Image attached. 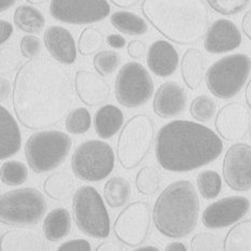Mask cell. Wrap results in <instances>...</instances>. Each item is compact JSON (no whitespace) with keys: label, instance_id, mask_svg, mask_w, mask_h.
<instances>
[{"label":"cell","instance_id":"30","mask_svg":"<svg viewBox=\"0 0 251 251\" xmlns=\"http://www.w3.org/2000/svg\"><path fill=\"white\" fill-rule=\"evenodd\" d=\"M110 21L114 28L129 36H141L148 31L147 22L139 15L128 11L114 12Z\"/></svg>","mask_w":251,"mask_h":251},{"label":"cell","instance_id":"19","mask_svg":"<svg viewBox=\"0 0 251 251\" xmlns=\"http://www.w3.org/2000/svg\"><path fill=\"white\" fill-rule=\"evenodd\" d=\"M188 96L184 89L176 82L168 81L156 91L153 100V111L163 119H171L184 111Z\"/></svg>","mask_w":251,"mask_h":251},{"label":"cell","instance_id":"34","mask_svg":"<svg viewBox=\"0 0 251 251\" xmlns=\"http://www.w3.org/2000/svg\"><path fill=\"white\" fill-rule=\"evenodd\" d=\"M1 181L7 185H21L28 178V168L23 162L8 161L1 165Z\"/></svg>","mask_w":251,"mask_h":251},{"label":"cell","instance_id":"47","mask_svg":"<svg viewBox=\"0 0 251 251\" xmlns=\"http://www.w3.org/2000/svg\"><path fill=\"white\" fill-rule=\"evenodd\" d=\"M97 251H122L124 248L122 247V245L114 242V241H107L101 243L100 246L96 248Z\"/></svg>","mask_w":251,"mask_h":251},{"label":"cell","instance_id":"42","mask_svg":"<svg viewBox=\"0 0 251 251\" xmlns=\"http://www.w3.org/2000/svg\"><path fill=\"white\" fill-rule=\"evenodd\" d=\"M21 52L24 57L34 58L39 55L42 50L41 40L35 36H25L21 40Z\"/></svg>","mask_w":251,"mask_h":251},{"label":"cell","instance_id":"16","mask_svg":"<svg viewBox=\"0 0 251 251\" xmlns=\"http://www.w3.org/2000/svg\"><path fill=\"white\" fill-rule=\"evenodd\" d=\"M250 112L248 107L239 101L223 106L216 117V128L221 137L235 141L246 136L250 127Z\"/></svg>","mask_w":251,"mask_h":251},{"label":"cell","instance_id":"20","mask_svg":"<svg viewBox=\"0 0 251 251\" xmlns=\"http://www.w3.org/2000/svg\"><path fill=\"white\" fill-rule=\"evenodd\" d=\"M45 46L58 63L72 65L77 59V47L74 36L65 27H49L45 32Z\"/></svg>","mask_w":251,"mask_h":251},{"label":"cell","instance_id":"40","mask_svg":"<svg viewBox=\"0 0 251 251\" xmlns=\"http://www.w3.org/2000/svg\"><path fill=\"white\" fill-rule=\"evenodd\" d=\"M210 8L222 15H234L248 7L250 0H207Z\"/></svg>","mask_w":251,"mask_h":251},{"label":"cell","instance_id":"29","mask_svg":"<svg viewBox=\"0 0 251 251\" xmlns=\"http://www.w3.org/2000/svg\"><path fill=\"white\" fill-rule=\"evenodd\" d=\"M132 184L124 177H112L108 180L103 188V195L106 201L112 208L122 207L129 201L132 196Z\"/></svg>","mask_w":251,"mask_h":251},{"label":"cell","instance_id":"48","mask_svg":"<svg viewBox=\"0 0 251 251\" xmlns=\"http://www.w3.org/2000/svg\"><path fill=\"white\" fill-rule=\"evenodd\" d=\"M12 90V86H11V82L9 79H5L1 77V81H0V97H1V100H7L10 96V93Z\"/></svg>","mask_w":251,"mask_h":251},{"label":"cell","instance_id":"22","mask_svg":"<svg viewBox=\"0 0 251 251\" xmlns=\"http://www.w3.org/2000/svg\"><path fill=\"white\" fill-rule=\"evenodd\" d=\"M1 251H45L48 246L40 234L29 228H15L5 232L0 239Z\"/></svg>","mask_w":251,"mask_h":251},{"label":"cell","instance_id":"23","mask_svg":"<svg viewBox=\"0 0 251 251\" xmlns=\"http://www.w3.org/2000/svg\"><path fill=\"white\" fill-rule=\"evenodd\" d=\"M0 127H1V146L0 159L5 160L15 155L21 149L22 137L19 124L13 116L3 106L0 107Z\"/></svg>","mask_w":251,"mask_h":251},{"label":"cell","instance_id":"6","mask_svg":"<svg viewBox=\"0 0 251 251\" xmlns=\"http://www.w3.org/2000/svg\"><path fill=\"white\" fill-rule=\"evenodd\" d=\"M154 134L153 120L146 114H137L124 124L117 145L118 159L124 169H133L143 163L153 145Z\"/></svg>","mask_w":251,"mask_h":251},{"label":"cell","instance_id":"25","mask_svg":"<svg viewBox=\"0 0 251 251\" xmlns=\"http://www.w3.org/2000/svg\"><path fill=\"white\" fill-rule=\"evenodd\" d=\"M95 130L102 139L113 137L124 123V114L121 109L113 105L102 106L95 113Z\"/></svg>","mask_w":251,"mask_h":251},{"label":"cell","instance_id":"37","mask_svg":"<svg viewBox=\"0 0 251 251\" xmlns=\"http://www.w3.org/2000/svg\"><path fill=\"white\" fill-rule=\"evenodd\" d=\"M91 124L92 118L90 111L85 108H77L67 116L65 127L69 133L81 135L85 134L91 128Z\"/></svg>","mask_w":251,"mask_h":251},{"label":"cell","instance_id":"51","mask_svg":"<svg viewBox=\"0 0 251 251\" xmlns=\"http://www.w3.org/2000/svg\"><path fill=\"white\" fill-rule=\"evenodd\" d=\"M165 249L167 251H187L188 250V248L185 247V245L183 243H180V242H175V243L168 244Z\"/></svg>","mask_w":251,"mask_h":251},{"label":"cell","instance_id":"21","mask_svg":"<svg viewBox=\"0 0 251 251\" xmlns=\"http://www.w3.org/2000/svg\"><path fill=\"white\" fill-rule=\"evenodd\" d=\"M147 64L154 75L159 77H169L178 68V52L172 43L165 40H157L149 48Z\"/></svg>","mask_w":251,"mask_h":251},{"label":"cell","instance_id":"46","mask_svg":"<svg viewBox=\"0 0 251 251\" xmlns=\"http://www.w3.org/2000/svg\"><path fill=\"white\" fill-rule=\"evenodd\" d=\"M107 43L108 46H110L114 49H122L126 45V41H125L124 37H122L121 35H109L107 37Z\"/></svg>","mask_w":251,"mask_h":251},{"label":"cell","instance_id":"50","mask_svg":"<svg viewBox=\"0 0 251 251\" xmlns=\"http://www.w3.org/2000/svg\"><path fill=\"white\" fill-rule=\"evenodd\" d=\"M110 1L119 8L126 9V8L134 7V5L137 4L140 0H110Z\"/></svg>","mask_w":251,"mask_h":251},{"label":"cell","instance_id":"49","mask_svg":"<svg viewBox=\"0 0 251 251\" xmlns=\"http://www.w3.org/2000/svg\"><path fill=\"white\" fill-rule=\"evenodd\" d=\"M242 28L244 34L246 35L249 40H251V10L244 15L243 18V23H242Z\"/></svg>","mask_w":251,"mask_h":251},{"label":"cell","instance_id":"2","mask_svg":"<svg viewBox=\"0 0 251 251\" xmlns=\"http://www.w3.org/2000/svg\"><path fill=\"white\" fill-rule=\"evenodd\" d=\"M222 151L223 143L219 136L193 121L175 120L157 133L156 159L169 172L195 171L216 161Z\"/></svg>","mask_w":251,"mask_h":251},{"label":"cell","instance_id":"9","mask_svg":"<svg viewBox=\"0 0 251 251\" xmlns=\"http://www.w3.org/2000/svg\"><path fill=\"white\" fill-rule=\"evenodd\" d=\"M73 214L81 232L95 238L110 234V217L98 191L91 185H81L73 200Z\"/></svg>","mask_w":251,"mask_h":251},{"label":"cell","instance_id":"35","mask_svg":"<svg viewBox=\"0 0 251 251\" xmlns=\"http://www.w3.org/2000/svg\"><path fill=\"white\" fill-rule=\"evenodd\" d=\"M103 47V36L101 32L93 28L87 27L81 32L79 41H78V51L81 55L90 56L98 52Z\"/></svg>","mask_w":251,"mask_h":251},{"label":"cell","instance_id":"17","mask_svg":"<svg viewBox=\"0 0 251 251\" xmlns=\"http://www.w3.org/2000/svg\"><path fill=\"white\" fill-rule=\"evenodd\" d=\"M242 34L232 21L220 19L211 24L205 37V50L212 54H222L235 50L242 45Z\"/></svg>","mask_w":251,"mask_h":251},{"label":"cell","instance_id":"8","mask_svg":"<svg viewBox=\"0 0 251 251\" xmlns=\"http://www.w3.org/2000/svg\"><path fill=\"white\" fill-rule=\"evenodd\" d=\"M48 210V203L39 190L22 188L8 191L0 199V220L7 226H34Z\"/></svg>","mask_w":251,"mask_h":251},{"label":"cell","instance_id":"10","mask_svg":"<svg viewBox=\"0 0 251 251\" xmlns=\"http://www.w3.org/2000/svg\"><path fill=\"white\" fill-rule=\"evenodd\" d=\"M75 177L83 181L95 182L107 178L114 168L112 147L101 140H87L81 144L72 157Z\"/></svg>","mask_w":251,"mask_h":251},{"label":"cell","instance_id":"36","mask_svg":"<svg viewBox=\"0 0 251 251\" xmlns=\"http://www.w3.org/2000/svg\"><path fill=\"white\" fill-rule=\"evenodd\" d=\"M217 112V102L207 95L198 96L192 100L190 106V113L200 122H207L214 118Z\"/></svg>","mask_w":251,"mask_h":251},{"label":"cell","instance_id":"3","mask_svg":"<svg viewBox=\"0 0 251 251\" xmlns=\"http://www.w3.org/2000/svg\"><path fill=\"white\" fill-rule=\"evenodd\" d=\"M141 12L166 39L195 45L209 29L210 14L204 0H144Z\"/></svg>","mask_w":251,"mask_h":251},{"label":"cell","instance_id":"53","mask_svg":"<svg viewBox=\"0 0 251 251\" xmlns=\"http://www.w3.org/2000/svg\"><path fill=\"white\" fill-rule=\"evenodd\" d=\"M245 97H246V101H247L248 107L251 109V80L247 84L246 92H245Z\"/></svg>","mask_w":251,"mask_h":251},{"label":"cell","instance_id":"38","mask_svg":"<svg viewBox=\"0 0 251 251\" xmlns=\"http://www.w3.org/2000/svg\"><path fill=\"white\" fill-rule=\"evenodd\" d=\"M93 63L98 74L109 75L118 69L119 65L121 64V56L114 51H101L96 54Z\"/></svg>","mask_w":251,"mask_h":251},{"label":"cell","instance_id":"54","mask_svg":"<svg viewBox=\"0 0 251 251\" xmlns=\"http://www.w3.org/2000/svg\"><path fill=\"white\" fill-rule=\"evenodd\" d=\"M136 251H159L160 249L154 246H145V247H136Z\"/></svg>","mask_w":251,"mask_h":251},{"label":"cell","instance_id":"27","mask_svg":"<svg viewBox=\"0 0 251 251\" xmlns=\"http://www.w3.org/2000/svg\"><path fill=\"white\" fill-rule=\"evenodd\" d=\"M75 181L66 172H58L49 176L43 182V191L49 198L57 201H68L74 193Z\"/></svg>","mask_w":251,"mask_h":251},{"label":"cell","instance_id":"32","mask_svg":"<svg viewBox=\"0 0 251 251\" xmlns=\"http://www.w3.org/2000/svg\"><path fill=\"white\" fill-rule=\"evenodd\" d=\"M161 187V177L153 166L141 168L136 176V188L144 195H154Z\"/></svg>","mask_w":251,"mask_h":251},{"label":"cell","instance_id":"52","mask_svg":"<svg viewBox=\"0 0 251 251\" xmlns=\"http://www.w3.org/2000/svg\"><path fill=\"white\" fill-rule=\"evenodd\" d=\"M16 1H18V0H1V1H0V11L4 12V11L9 10Z\"/></svg>","mask_w":251,"mask_h":251},{"label":"cell","instance_id":"18","mask_svg":"<svg viewBox=\"0 0 251 251\" xmlns=\"http://www.w3.org/2000/svg\"><path fill=\"white\" fill-rule=\"evenodd\" d=\"M75 85L80 100L90 107L100 106L111 95L110 84L89 70H79L75 74Z\"/></svg>","mask_w":251,"mask_h":251},{"label":"cell","instance_id":"12","mask_svg":"<svg viewBox=\"0 0 251 251\" xmlns=\"http://www.w3.org/2000/svg\"><path fill=\"white\" fill-rule=\"evenodd\" d=\"M150 226V205L147 201H138L120 212L114 222L113 231L120 242L136 248L143 245L148 237Z\"/></svg>","mask_w":251,"mask_h":251},{"label":"cell","instance_id":"39","mask_svg":"<svg viewBox=\"0 0 251 251\" xmlns=\"http://www.w3.org/2000/svg\"><path fill=\"white\" fill-rule=\"evenodd\" d=\"M191 249L193 251H219L225 249L220 237L210 232H201L191 241Z\"/></svg>","mask_w":251,"mask_h":251},{"label":"cell","instance_id":"4","mask_svg":"<svg viewBox=\"0 0 251 251\" xmlns=\"http://www.w3.org/2000/svg\"><path fill=\"white\" fill-rule=\"evenodd\" d=\"M201 203L193 183L178 180L163 191L153 208L157 231L171 238H183L199 225Z\"/></svg>","mask_w":251,"mask_h":251},{"label":"cell","instance_id":"1","mask_svg":"<svg viewBox=\"0 0 251 251\" xmlns=\"http://www.w3.org/2000/svg\"><path fill=\"white\" fill-rule=\"evenodd\" d=\"M75 90L69 74L45 56L30 58L13 83V106L21 124L29 129L56 126L72 108Z\"/></svg>","mask_w":251,"mask_h":251},{"label":"cell","instance_id":"28","mask_svg":"<svg viewBox=\"0 0 251 251\" xmlns=\"http://www.w3.org/2000/svg\"><path fill=\"white\" fill-rule=\"evenodd\" d=\"M14 23L19 29L28 34L40 32L46 26V18L41 11L28 4L19 5L14 12Z\"/></svg>","mask_w":251,"mask_h":251},{"label":"cell","instance_id":"13","mask_svg":"<svg viewBox=\"0 0 251 251\" xmlns=\"http://www.w3.org/2000/svg\"><path fill=\"white\" fill-rule=\"evenodd\" d=\"M107 0H52L50 12L54 19L73 25L94 24L110 13Z\"/></svg>","mask_w":251,"mask_h":251},{"label":"cell","instance_id":"11","mask_svg":"<svg viewBox=\"0 0 251 251\" xmlns=\"http://www.w3.org/2000/svg\"><path fill=\"white\" fill-rule=\"evenodd\" d=\"M116 97L126 108H138L149 101L154 91L150 74L136 62L125 64L116 79Z\"/></svg>","mask_w":251,"mask_h":251},{"label":"cell","instance_id":"45","mask_svg":"<svg viewBox=\"0 0 251 251\" xmlns=\"http://www.w3.org/2000/svg\"><path fill=\"white\" fill-rule=\"evenodd\" d=\"M13 32V26L11 23H9L8 21L1 20L0 21V42L1 45L9 40V38L11 37Z\"/></svg>","mask_w":251,"mask_h":251},{"label":"cell","instance_id":"43","mask_svg":"<svg viewBox=\"0 0 251 251\" xmlns=\"http://www.w3.org/2000/svg\"><path fill=\"white\" fill-rule=\"evenodd\" d=\"M58 251H91V244L85 239H73L62 244L57 248Z\"/></svg>","mask_w":251,"mask_h":251},{"label":"cell","instance_id":"44","mask_svg":"<svg viewBox=\"0 0 251 251\" xmlns=\"http://www.w3.org/2000/svg\"><path fill=\"white\" fill-rule=\"evenodd\" d=\"M127 53L132 58H135V59L143 58L147 53L146 43L143 40L129 41V43L127 45Z\"/></svg>","mask_w":251,"mask_h":251},{"label":"cell","instance_id":"7","mask_svg":"<svg viewBox=\"0 0 251 251\" xmlns=\"http://www.w3.org/2000/svg\"><path fill=\"white\" fill-rule=\"evenodd\" d=\"M250 73V56L243 53L233 54L211 65L206 73V84L212 95L230 100L242 91Z\"/></svg>","mask_w":251,"mask_h":251},{"label":"cell","instance_id":"15","mask_svg":"<svg viewBox=\"0 0 251 251\" xmlns=\"http://www.w3.org/2000/svg\"><path fill=\"white\" fill-rule=\"evenodd\" d=\"M250 208V201L245 196H228L207 206L203 212V223L208 228L230 226L246 216Z\"/></svg>","mask_w":251,"mask_h":251},{"label":"cell","instance_id":"31","mask_svg":"<svg viewBox=\"0 0 251 251\" xmlns=\"http://www.w3.org/2000/svg\"><path fill=\"white\" fill-rule=\"evenodd\" d=\"M226 251H251V219L234 226L223 243Z\"/></svg>","mask_w":251,"mask_h":251},{"label":"cell","instance_id":"55","mask_svg":"<svg viewBox=\"0 0 251 251\" xmlns=\"http://www.w3.org/2000/svg\"><path fill=\"white\" fill-rule=\"evenodd\" d=\"M26 1L31 3V4H41V3L47 2L48 0H26Z\"/></svg>","mask_w":251,"mask_h":251},{"label":"cell","instance_id":"5","mask_svg":"<svg viewBox=\"0 0 251 251\" xmlns=\"http://www.w3.org/2000/svg\"><path fill=\"white\" fill-rule=\"evenodd\" d=\"M72 146L73 139L62 130H41L27 139L25 156L35 173H48L66 160Z\"/></svg>","mask_w":251,"mask_h":251},{"label":"cell","instance_id":"24","mask_svg":"<svg viewBox=\"0 0 251 251\" xmlns=\"http://www.w3.org/2000/svg\"><path fill=\"white\" fill-rule=\"evenodd\" d=\"M205 73V57L200 49L190 48L181 59V75L191 90L199 89Z\"/></svg>","mask_w":251,"mask_h":251},{"label":"cell","instance_id":"26","mask_svg":"<svg viewBox=\"0 0 251 251\" xmlns=\"http://www.w3.org/2000/svg\"><path fill=\"white\" fill-rule=\"evenodd\" d=\"M72 231V215L66 208H55L50 211L43 222L45 236L50 242H58Z\"/></svg>","mask_w":251,"mask_h":251},{"label":"cell","instance_id":"33","mask_svg":"<svg viewBox=\"0 0 251 251\" xmlns=\"http://www.w3.org/2000/svg\"><path fill=\"white\" fill-rule=\"evenodd\" d=\"M198 187L201 195L205 200H214L220 194L222 189V179L215 171H204L198 177Z\"/></svg>","mask_w":251,"mask_h":251},{"label":"cell","instance_id":"41","mask_svg":"<svg viewBox=\"0 0 251 251\" xmlns=\"http://www.w3.org/2000/svg\"><path fill=\"white\" fill-rule=\"evenodd\" d=\"M0 58H1V66H0V72L1 75L12 74L16 70L20 69L21 66V58L18 54V51L11 47L1 48L0 52Z\"/></svg>","mask_w":251,"mask_h":251},{"label":"cell","instance_id":"14","mask_svg":"<svg viewBox=\"0 0 251 251\" xmlns=\"http://www.w3.org/2000/svg\"><path fill=\"white\" fill-rule=\"evenodd\" d=\"M223 177L234 191L251 189V146L237 143L228 148L223 160Z\"/></svg>","mask_w":251,"mask_h":251}]
</instances>
